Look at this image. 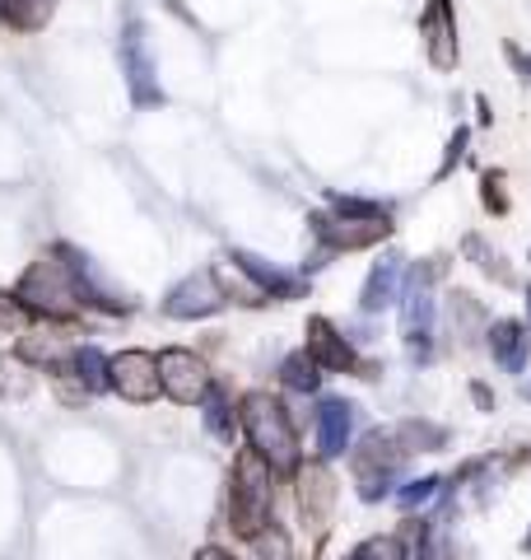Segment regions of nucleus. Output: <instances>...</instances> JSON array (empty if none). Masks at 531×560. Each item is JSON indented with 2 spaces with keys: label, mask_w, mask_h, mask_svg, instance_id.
I'll return each instance as SVG.
<instances>
[{
  "label": "nucleus",
  "mask_w": 531,
  "mask_h": 560,
  "mask_svg": "<svg viewBox=\"0 0 531 560\" xmlns=\"http://www.w3.org/2000/svg\"><path fill=\"white\" fill-rule=\"evenodd\" d=\"M238 430L247 434V448H252L257 458L271 463L275 477L298 471V430H294V420H290V411H285V401L280 397H271L266 388L243 393Z\"/></svg>",
  "instance_id": "f257e3e1"
},
{
  "label": "nucleus",
  "mask_w": 531,
  "mask_h": 560,
  "mask_svg": "<svg viewBox=\"0 0 531 560\" xmlns=\"http://www.w3.org/2000/svg\"><path fill=\"white\" fill-rule=\"evenodd\" d=\"M14 300H20L28 313H43V318H80L84 313L80 276L61 248L28 261V271L20 276V285H14Z\"/></svg>",
  "instance_id": "f03ea898"
},
{
  "label": "nucleus",
  "mask_w": 531,
  "mask_h": 560,
  "mask_svg": "<svg viewBox=\"0 0 531 560\" xmlns=\"http://www.w3.org/2000/svg\"><path fill=\"white\" fill-rule=\"evenodd\" d=\"M271 510H275V471L252 448H243L234 458V471H228V528H234V537L252 541L261 528H271Z\"/></svg>",
  "instance_id": "7ed1b4c3"
},
{
  "label": "nucleus",
  "mask_w": 531,
  "mask_h": 560,
  "mask_svg": "<svg viewBox=\"0 0 531 560\" xmlns=\"http://www.w3.org/2000/svg\"><path fill=\"white\" fill-rule=\"evenodd\" d=\"M405 458H411V453L397 444L392 425H387V430H368L364 444L350 448V467H354V486H359V500H368V504L382 500L387 490H392V481L401 477Z\"/></svg>",
  "instance_id": "20e7f679"
},
{
  "label": "nucleus",
  "mask_w": 531,
  "mask_h": 560,
  "mask_svg": "<svg viewBox=\"0 0 531 560\" xmlns=\"http://www.w3.org/2000/svg\"><path fill=\"white\" fill-rule=\"evenodd\" d=\"M308 230L317 238V253L308 267H322V257H335V253H364L382 243L392 234V224L387 220H350V215H335V210H317L308 215Z\"/></svg>",
  "instance_id": "39448f33"
},
{
  "label": "nucleus",
  "mask_w": 531,
  "mask_h": 560,
  "mask_svg": "<svg viewBox=\"0 0 531 560\" xmlns=\"http://www.w3.org/2000/svg\"><path fill=\"white\" fill-rule=\"evenodd\" d=\"M434 276L438 267H411V280L401 290V337L411 346L415 360H429V346H434V318H438V300H434Z\"/></svg>",
  "instance_id": "423d86ee"
},
{
  "label": "nucleus",
  "mask_w": 531,
  "mask_h": 560,
  "mask_svg": "<svg viewBox=\"0 0 531 560\" xmlns=\"http://www.w3.org/2000/svg\"><path fill=\"white\" fill-rule=\"evenodd\" d=\"M117 57H121V75H127V90H131L135 108H158V103H164V90H158L154 57H150L145 24H140V20H127V28H121Z\"/></svg>",
  "instance_id": "0eeeda50"
},
{
  "label": "nucleus",
  "mask_w": 531,
  "mask_h": 560,
  "mask_svg": "<svg viewBox=\"0 0 531 560\" xmlns=\"http://www.w3.org/2000/svg\"><path fill=\"white\" fill-rule=\"evenodd\" d=\"M210 383L215 378H210L205 360L197 355V350H187V346L158 350V393H164L168 401H177V407H197Z\"/></svg>",
  "instance_id": "6e6552de"
},
{
  "label": "nucleus",
  "mask_w": 531,
  "mask_h": 560,
  "mask_svg": "<svg viewBox=\"0 0 531 560\" xmlns=\"http://www.w3.org/2000/svg\"><path fill=\"white\" fill-rule=\"evenodd\" d=\"M108 393H117L131 407H150L158 397V355L154 350H117L108 355Z\"/></svg>",
  "instance_id": "1a4fd4ad"
},
{
  "label": "nucleus",
  "mask_w": 531,
  "mask_h": 560,
  "mask_svg": "<svg viewBox=\"0 0 531 560\" xmlns=\"http://www.w3.org/2000/svg\"><path fill=\"white\" fill-rule=\"evenodd\" d=\"M420 43H424V61L438 75H452L462 61V43H457V5L452 0H429L420 10Z\"/></svg>",
  "instance_id": "9d476101"
},
{
  "label": "nucleus",
  "mask_w": 531,
  "mask_h": 560,
  "mask_svg": "<svg viewBox=\"0 0 531 560\" xmlns=\"http://www.w3.org/2000/svg\"><path fill=\"white\" fill-rule=\"evenodd\" d=\"M224 304L228 300L220 290V276H215V267H210V271H191V276L177 280V285L168 290V300H164V313L168 318H182V323H197V318H215Z\"/></svg>",
  "instance_id": "9b49d317"
},
{
  "label": "nucleus",
  "mask_w": 531,
  "mask_h": 560,
  "mask_svg": "<svg viewBox=\"0 0 531 560\" xmlns=\"http://www.w3.org/2000/svg\"><path fill=\"white\" fill-rule=\"evenodd\" d=\"M304 350L317 360V370L322 374H354V370H364L359 355H354V346L345 341V331L335 327L331 318H322V313H312L308 327H304Z\"/></svg>",
  "instance_id": "f8f14e48"
},
{
  "label": "nucleus",
  "mask_w": 531,
  "mask_h": 560,
  "mask_svg": "<svg viewBox=\"0 0 531 560\" xmlns=\"http://www.w3.org/2000/svg\"><path fill=\"white\" fill-rule=\"evenodd\" d=\"M354 425H359V407L345 397L317 401V453L322 458H345L354 448Z\"/></svg>",
  "instance_id": "ddd939ff"
},
{
  "label": "nucleus",
  "mask_w": 531,
  "mask_h": 560,
  "mask_svg": "<svg viewBox=\"0 0 531 560\" xmlns=\"http://www.w3.org/2000/svg\"><path fill=\"white\" fill-rule=\"evenodd\" d=\"M228 261L252 280V285L266 294V300H304L308 294V280L304 276H290V271H280V267H271L266 257H257V253H247V248H234L228 253Z\"/></svg>",
  "instance_id": "4468645a"
},
{
  "label": "nucleus",
  "mask_w": 531,
  "mask_h": 560,
  "mask_svg": "<svg viewBox=\"0 0 531 560\" xmlns=\"http://www.w3.org/2000/svg\"><path fill=\"white\" fill-rule=\"evenodd\" d=\"M485 346H489V355H494V364H499L504 374H522L527 360H531V331L518 318L489 323L485 327Z\"/></svg>",
  "instance_id": "2eb2a0df"
},
{
  "label": "nucleus",
  "mask_w": 531,
  "mask_h": 560,
  "mask_svg": "<svg viewBox=\"0 0 531 560\" xmlns=\"http://www.w3.org/2000/svg\"><path fill=\"white\" fill-rule=\"evenodd\" d=\"M401 280H405V257L401 253H387L382 261H374V271H368L364 290H359V308L368 313V318L401 300Z\"/></svg>",
  "instance_id": "dca6fc26"
},
{
  "label": "nucleus",
  "mask_w": 531,
  "mask_h": 560,
  "mask_svg": "<svg viewBox=\"0 0 531 560\" xmlns=\"http://www.w3.org/2000/svg\"><path fill=\"white\" fill-rule=\"evenodd\" d=\"M298 510L308 514V523H317V528H322V523L331 518V504H335V477H331V467L327 463H298Z\"/></svg>",
  "instance_id": "f3484780"
},
{
  "label": "nucleus",
  "mask_w": 531,
  "mask_h": 560,
  "mask_svg": "<svg viewBox=\"0 0 531 560\" xmlns=\"http://www.w3.org/2000/svg\"><path fill=\"white\" fill-rule=\"evenodd\" d=\"M201 407V420H205V430H210V440H220V444H234V434H238V401L228 397L224 383H210L205 397L197 401Z\"/></svg>",
  "instance_id": "a211bd4d"
},
{
  "label": "nucleus",
  "mask_w": 531,
  "mask_h": 560,
  "mask_svg": "<svg viewBox=\"0 0 531 560\" xmlns=\"http://www.w3.org/2000/svg\"><path fill=\"white\" fill-rule=\"evenodd\" d=\"M57 374L75 378L80 388H84V397H98V393H108V355H103L98 346H75V350H70V360L61 364Z\"/></svg>",
  "instance_id": "6ab92c4d"
},
{
  "label": "nucleus",
  "mask_w": 531,
  "mask_h": 560,
  "mask_svg": "<svg viewBox=\"0 0 531 560\" xmlns=\"http://www.w3.org/2000/svg\"><path fill=\"white\" fill-rule=\"evenodd\" d=\"M70 350L75 346H66V337H57V331H28V337H20V346H14V355H20L24 364H38V370L57 374L70 360Z\"/></svg>",
  "instance_id": "aec40b11"
},
{
  "label": "nucleus",
  "mask_w": 531,
  "mask_h": 560,
  "mask_svg": "<svg viewBox=\"0 0 531 560\" xmlns=\"http://www.w3.org/2000/svg\"><path fill=\"white\" fill-rule=\"evenodd\" d=\"M57 5L61 0H0V24H10L14 33H43Z\"/></svg>",
  "instance_id": "412c9836"
},
{
  "label": "nucleus",
  "mask_w": 531,
  "mask_h": 560,
  "mask_svg": "<svg viewBox=\"0 0 531 560\" xmlns=\"http://www.w3.org/2000/svg\"><path fill=\"white\" fill-rule=\"evenodd\" d=\"M392 434L405 453H434V448L448 444V430L434 425V420H397Z\"/></svg>",
  "instance_id": "4be33fe9"
},
{
  "label": "nucleus",
  "mask_w": 531,
  "mask_h": 560,
  "mask_svg": "<svg viewBox=\"0 0 531 560\" xmlns=\"http://www.w3.org/2000/svg\"><path fill=\"white\" fill-rule=\"evenodd\" d=\"M280 383H285L290 393H317L322 388V370H317V360L308 350H294V355L280 360Z\"/></svg>",
  "instance_id": "5701e85b"
},
{
  "label": "nucleus",
  "mask_w": 531,
  "mask_h": 560,
  "mask_svg": "<svg viewBox=\"0 0 531 560\" xmlns=\"http://www.w3.org/2000/svg\"><path fill=\"white\" fill-rule=\"evenodd\" d=\"M462 253H467L489 280H499V285H518V276H512V267L504 261V253H499V248H489L481 234H467V238H462Z\"/></svg>",
  "instance_id": "b1692460"
},
{
  "label": "nucleus",
  "mask_w": 531,
  "mask_h": 560,
  "mask_svg": "<svg viewBox=\"0 0 531 560\" xmlns=\"http://www.w3.org/2000/svg\"><path fill=\"white\" fill-rule=\"evenodd\" d=\"M331 210L335 215H350V220H392V206L387 201H364V197H345V191H331Z\"/></svg>",
  "instance_id": "393cba45"
},
{
  "label": "nucleus",
  "mask_w": 531,
  "mask_h": 560,
  "mask_svg": "<svg viewBox=\"0 0 531 560\" xmlns=\"http://www.w3.org/2000/svg\"><path fill=\"white\" fill-rule=\"evenodd\" d=\"M438 486H442V477H420L405 490H397V504H401V510H420V504H429L438 495Z\"/></svg>",
  "instance_id": "a878e982"
},
{
  "label": "nucleus",
  "mask_w": 531,
  "mask_h": 560,
  "mask_svg": "<svg viewBox=\"0 0 531 560\" xmlns=\"http://www.w3.org/2000/svg\"><path fill=\"white\" fill-rule=\"evenodd\" d=\"M481 201H485V210H494V215H508L504 173H485V178H481Z\"/></svg>",
  "instance_id": "bb28decb"
},
{
  "label": "nucleus",
  "mask_w": 531,
  "mask_h": 560,
  "mask_svg": "<svg viewBox=\"0 0 531 560\" xmlns=\"http://www.w3.org/2000/svg\"><path fill=\"white\" fill-rule=\"evenodd\" d=\"M24 313H28V308L14 300L10 290H0V331H20V327H24Z\"/></svg>",
  "instance_id": "cd10ccee"
},
{
  "label": "nucleus",
  "mask_w": 531,
  "mask_h": 560,
  "mask_svg": "<svg viewBox=\"0 0 531 560\" xmlns=\"http://www.w3.org/2000/svg\"><path fill=\"white\" fill-rule=\"evenodd\" d=\"M467 140H471V131H467V127H457V131H452V140H448V160H442L438 178H448V173H452V164H457V160H462V154H467Z\"/></svg>",
  "instance_id": "c85d7f7f"
},
{
  "label": "nucleus",
  "mask_w": 531,
  "mask_h": 560,
  "mask_svg": "<svg viewBox=\"0 0 531 560\" xmlns=\"http://www.w3.org/2000/svg\"><path fill=\"white\" fill-rule=\"evenodd\" d=\"M504 57H508V66H512V70H518V80H522V84H531V57H527V51H522L518 43H504Z\"/></svg>",
  "instance_id": "c756f323"
},
{
  "label": "nucleus",
  "mask_w": 531,
  "mask_h": 560,
  "mask_svg": "<svg viewBox=\"0 0 531 560\" xmlns=\"http://www.w3.org/2000/svg\"><path fill=\"white\" fill-rule=\"evenodd\" d=\"M197 560H234V556L220 551V547H205V551H197Z\"/></svg>",
  "instance_id": "7c9ffc66"
},
{
  "label": "nucleus",
  "mask_w": 531,
  "mask_h": 560,
  "mask_svg": "<svg viewBox=\"0 0 531 560\" xmlns=\"http://www.w3.org/2000/svg\"><path fill=\"white\" fill-rule=\"evenodd\" d=\"M527 323H531V290H527Z\"/></svg>",
  "instance_id": "2f4dec72"
},
{
  "label": "nucleus",
  "mask_w": 531,
  "mask_h": 560,
  "mask_svg": "<svg viewBox=\"0 0 531 560\" xmlns=\"http://www.w3.org/2000/svg\"><path fill=\"white\" fill-rule=\"evenodd\" d=\"M522 547H527V551H531V533H527V541H522Z\"/></svg>",
  "instance_id": "473e14b6"
}]
</instances>
